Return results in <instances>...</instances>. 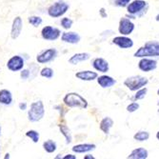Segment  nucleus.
<instances>
[{
	"label": "nucleus",
	"instance_id": "4be33fe9",
	"mask_svg": "<svg viewBox=\"0 0 159 159\" xmlns=\"http://www.w3.org/2000/svg\"><path fill=\"white\" fill-rule=\"evenodd\" d=\"M113 125V121L111 118L110 117H105L102 121L100 123V129L104 134H109L110 133V129Z\"/></svg>",
	"mask_w": 159,
	"mask_h": 159
},
{
	"label": "nucleus",
	"instance_id": "20e7f679",
	"mask_svg": "<svg viewBox=\"0 0 159 159\" xmlns=\"http://www.w3.org/2000/svg\"><path fill=\"white\" fill-rule=\"evenodd\" d=\"M70 6L68 3L63 2V1H58L53 3L49 9H48V13L51 17L53 18H58L61 17L62 16L67 12V11L69 10Z\"/></svg>",
	"mask_w": 159,
	"mask_h": 159
},
{
	"label": "nucleus",
	"instance_id": "393cba45",
	"mask_svg": "<svg viewBox=\"0 0 159 159\" xmlns=\"http://www.w3.org/2000/svg\"><path fill=\"white\" fill-rule=\"evenodd\" d=\"M40 75H41V76H43V77L48 78V79H51V78H52V76H53V70H52L51 68L46 67V68H44V69H42V70H41Z\"/></svg>",
	"mask_w": 159,
	"mask_h": 159
},
{
	"label": "nucleus",
	"instance_id": "aec40b11",
	"mask_svg": "<svg viewBox=\"0 0 159 159\" xmlns=\"http://www.w3.org/2000/svg\"><path fill=\"white\" fill-rule=\"evenodd\" d=\"M147 157H148V152L143 148H138L134 150L132 153L128 156V158H134V159H145Z\"/></svg>",
	"mask_w": 159,
	"mask_h": 159
},
{
	"label": "nucleus",
	"instance_id": "4468645a",
	"mask_svg": "<svg viewBox=\"0 0 159 159\" xmlns=\"http://www.w3.org/2000/svg\"><path fill=\"white\" fill-rule=\"evenodd\" d=\"M75 76L83 81H93L97 77V74L92 70H81L75 74Z\"/></svg>",
	"mask_w": 159,
	"mask_h": 159
},
{
	"label": "nucleus",
	"instance_id": "2eb2a0df",
	"mask_svg": "<svg viewBox=\"0 0 159 159\" xmlns=\"http://www.w3.org/2000/svg\"><path fill=\"white\" fill-rule=\"evenodd\" d=\"M93 66L96 70L101 73H106L109 70V63L103 58H95L93 62Z\"/></svg>",
	"mask_w": 159,
	"mask_h": 159
},
{
	"label": "nucleus",
	"instance_id": "1a4fd4ad",
	"mask_svg": "<svg viewBox=\"0 0 159 159\" xmlns=\"http://www.w3.org/2000/svg\"><path fill=\"white\" fill-rule=\"evenodd\" d=\"M22 29H23V21L21 19V17L17 16L14 18L12 25H11V36L12 39H16L21 32H22Z\"/></svg>",
	"mask_w": 159,
	"mask_h": 159
},
{
	"label": "nucleus",
	"instance_id": "c9c22d12",
	"mask_svg": "<svg viewBox=\"0 0 159 159\" xmlns=\"http://www.w3.org/2000/svg\"><path fill=\"white\" fill-rule=\"evenodd\" d=\"M84 158H85V159H87V158H90V159L92 158V159H93V156H92V155H90V154H89V155H87V156H85Z\"/></svg>",
	"mask_w": 159,
	"mask_h": 159
},
{
	"label": "nucleus",
	"instance_id": "ddd939ff",
	"mask_svg": "<svg viewBox=\"0 0 159 159\" xmlns=\"http://www.w3.org/2000/svg\"><path fill=\"white\" fill-rule=\"evenodd\" d=\"M146 6V2L143 0H134V2L129 4L128 6V11L129 13H137L141 10H143Z\"/></svg>",
	"mask_w": 159,
	"mask_h": 159
},
{
	"label": "nucleus",
	"instance_id": "7ed1b4c3",
	"mask_svg": "<svg viewBox=\"0 0 159 159\" xmlns=\"http://www.w3.org/2000/svg\"><path fill=\"white\" fill-rule=\"evenodd\" d=\"M45 114V108L42 101H35L31 105V108L28 111L29 120L32 122H37L43 118Z\"/></svg>",
	"mask_w": 159,
	"mask_h": 159
},
{
	"label": "nucleus",
	"instance_id": "a211bd4d",
	"mask_svg": "<svg viewBox=\"0 0 159 159\" xmlns=\"http://www.w3.org/2000/svg\"><path fill=\"white\" fill-rule=\"evenodd\" d=\"M98 84L102 87V88H110V87L113 86L115 84V81L112 77L108 76V75H102V76H99L97 79Z\"/></svg>",
	"mask_w": 159,
	"mask_h": 159
},
{
	"label": "nucleus",
	"instance_id": "f704fd0d",
	"mask_svg": "<svg viewBox=\"0 0 159 159\" xmlns=\"http://www.w3.org/2000/svg\"><path fill=\"white\" fill-rule=\"evenodd\" d=\"M19 107H20L21 110H25L26 107H27V104H26V103H20V104H19Z\"/></svg>",
	"mask_w": 159,
	"mask_h": 159
},
{
	"label": "nucleus",
	"instance_id": "412c9836",
	"mask_svg": "<svg viewBox=\"0 0 159 159\" xmlns=\"http://www.w3.org/2000/svg\"><path fill=\"white\" fill-rule=\"evenodd\" d=\"M94 148L95 145H93V144H79V145H76L73 148V151L77 153H83V152H90Z\"/></svg>",
	"mask_w": 159,
	"mask_h": 159
},
{
	"label": "nucleus",
	"instance_id": "5701e85b",
	"mask_svg": "<svg viewBox=\"0 0 159 159\" xmlns=\"http://www.w3.org/2000/svg\"><path fill=\"white\" fill-rule=\"evenodd\" d=\"M43 148H44V150L47 152L52 153V152H53L56 151L57 146H56V143L54 141H52V140H47V141L44 142V144H43Z\"/></svg>",
	"mask_w": 159,
	"mask_h": 159
},
{
	"label": "nucleus",
	"instance_id": "bb28decb",
	"mask_svg": "<svg viewBox=\"0 0 159 159\" xmlns=\"http://www.w3.org/2000/svg\"><path fill=\"white\" fill-rule=\"evenodd\" d=\"M149 133L147 132H138L136 134H134V139L137 140V141H145V140H148L149 139Z\"/></svg>",
	"mask_w": 159,
	"mask_h": 159
},
{
	"label": "nucleus",
	"instance_id": "0eeeda50",
	"mask_svg": "<svg viewBox=\"0 0 159 159\" xmlns=\"http://www.w3.org/2000/svg\"><path fill=\"white\" fill-rule=\"evenodd\" d=\"M56 55H57V52L55 49H48L46 51L41 52L36 56V61L40 64L49 63L55 58Z\"/></svg>",
	"mask_w": 159,
	"mask_h": 159
},
{
	"label": "nucleus",
	"instance_id": "cd10ccee",
	"mask_svg": "<svg viewBox=\"0 0 159 159\" xmlns=\"http://www.w3.org/2000/svg\"><path fill=\"white\" fill-rule=\"evenodd\" d=\"M29 23L31 25H33L34 27H38L41 23H42V18L40 16H31L29 17Z\"/></svg>",
	"mask_w": 159,
	"mask_h": 159
},
{
	"label": "nucleus",
	"instance_id": "6e6552de",
	"mask_svg": "<svg viewBox=\"0 0 159 159\" xmlns=\"http://www.w3.org/2000/svg\"><path fill=\"white\" fill-rule=\"evenodd\" d=\"M24 59L20 55H14L7 62V67L11 71H19L24 67Z\"/></svg>",
	"mask_w": 159,
	"mask_h": 159
},
{
	"label": "nucleus",
	"instance_id": "423d86ee",
	"mask_svg": "<svg viewBox=\"0 0 159 159\" xmlns=\"http://www.w3.org/2000/svg\"><path fill=\"white\" fill-rule=\"evenodd\" d=\"M60 31L57 28L52 27V26H46L42 29L41 35L43 39L48 40V41H53L56 40L60 36Z\"/></svg>",
	"mask_w": 159,
	"mask_h": 159
},
{
	"label": "nucleus",
	"instance_id": "58836bf2",
	"mask_svg": "<svg viewBox=\"0 0 159 159\" xmlns=\"http://www.w3.org/2000/svg\"><path fill=\"white\" fill-rule=\"evenodd\" d=\"M157 93H158V95H159V90H158V92H157Z\"/></svg>",
	"mask_w": 159,
	"mask_h": 159
},
{
	"label": "nucleus",
	"instance_id": "2f4dec72",
	"mask_svg": "<svg viewBox=\"0 0 159 159\" xmlns=\"http://www.w3.org/2000/svg\"><path fill=\"white\" fill-rule=\"evenodd\" d=\"M129 1L131 0H115V4L120 7H125L129 3Z\"/></svg>",
	"mask_w": 159,
	"mask_h": 159
},
{
	"label": "nucleus",
	"instance_id": "72a5a7b5",
	"mask_svg": "<svg viewBox=\"0 0 159 159\" xmlns=\"http://www.w3.org/2000/svg\"><path fill=\"white\" fill-rule=\"evenodd\" d=\"M63 158H64V159H75L76 157H75V155H71V154H68V155L64 156Z\"/></svg>",
	"mask_w": 159,
	"mask_h": 159
},
{
	"label": "nucleus",
	"instance_id": "ea45409f",
	"mask_svg": "<svg viewBox=\"0 0 159 159\" xmlns=\"http://www.w3.org/2000/svg\"><path fill=\"white\" fill-rule=\"evenodd\" d=\"M158 106H159V101H158ZM158 111H159V110H158Z\"/></svg>",
	"mask_w": 159,
	"mask_h": 159
},
{
	"label": "nucleus",
	"instance_id": "f257e3e1",
	"mask_svg": "<svg viewBox=\"0 0 159 159\" xmlns=\"http://www.w3.org/2000/svg\"><path fill=\"white\" fill-rule=\"evenodd\" d=\"M63 102L70 108H79V109H86L88 106L87 100L82 97L80 94L75 93H70L64 96Z\"/></svg>",
	"mask_w": 159,
	"mask_h": 159
},
{
	"label": "nucleus",
	"instance_id": "a878e982",
	"mask_svg": "<svg viewBox=\"0 0 159 159\" xmlns=\"http://www.w3.org/2000/svg\"><path fill=\"white\" fill-rule=\"evenodd\" d=\"M26 135L31 138V140L34 143H37L38 140H39V134L36 132V131H34V129H31V131H28L26 133Z\"/></svg>",
	"mask_w": 159,
	"mask_h": 159
},
{
	"label": "nucleus",
	"instance_id": "dca6fc26",
	"mask_svg": "<svg viewBox=\"0 0 159 159\" xmlns=\"http://www.w3.org/2000/svg\"><path fill=\"white\" fill-rule=\"evenodd\" d=\"M62 41L66 43H70V44H76L80 41V36L79 34L73 33V32H69V33H64L61 36Z\"/></svg>",
	"mask_w": 159,
	"mask_h": 159
},
{
	"label": "nucleus",
	"instance_id": "7c9ffc66",
	"mask_svg": "<svg viewBox=\"0 0 159 159\" xmlns=\"http://www.w3.org/2000/svg\"><path fill=\"white\" fill-rule=\"evenodd\" d=\"M138 108H139V105H138L137 103L134 102V103L129 104V105L127 107V111H129V112H134V111H135Z\"/></svg>",
	"mask_w": 159,
	"mask_h": 159
},
{
	"label": "nucleus",
	"instance_id": "e433bc0d",
	"mask_svg": "<svg viewBox=\"0 0 159 159\" xmlns=\"http://www.w3.org/2000/svg\"><path fill=\"white\" fill-rule=\"evenodd\" d=\"M156 137H157V139L159 140V132L157 133V134H156Z\"/></svg>",
	"mask_w": 159,
	"mask_h": 159
},
{
	"label": "nucleus",
	"instance_id": "f3484780",
	"mask_svg": "<svg viewBox=\"0 0 159 159\" xmlns=\"http://www.w3.org/2000/svg\"><path fill=\"white\" fill-rule=\"evenodd\" d=\"M89 58H90V54L89 53H87V52H80V53L74 54L69 59V62L70 64H73V65H76V64H78L80 62L88 60Z\"/></svg>",
	"mask_w": 159,
	"mask_h": 159
},
{
	"label": "nucleus",
	"instance_id": "9d476101",
	"mask_svg": "<svg viewBox=\"0 0 159 159\" xmlns=\"http://www.w3.org/2000/svg\"><path fill=\"white\" fill-rule=\"evenodd\" d=\"M134 29V25L132 21H129L127 18H122L119 23V33L128 35L129 34H132Z\"/></svg>",
	"mask_w": 159,
	"mask_h": 159
},
{
	"label": "nucleus",
	"instance_id": "6ab92c4d",
	"mask_svg": "<svg viewBox=\"0 0 159 159\" xmlns=\"http://www.w3.org/2000/svg\"><path fill=\"white\" fill-rule=\"evenodd\" d=\"M12 101L11 93L8 90H1L0 91V104L3 105H10Z\"/></svg>",
	"mask_w": 159,
	"mask_h": 159
},
{
	"label": "nucleus",
	"instance_id": "9b49d317",
	"mask_svg": "<svg viewBox=\"0 0 159 159\" xmlns=\"http://www.w3.org/2000/svg\"><path fill=\"white\" fill-rule=\"evenodd\" d=\"M112 42L114 44H116L118 47L122 48V49H128L131 48L134 45V42L131 38H128L126 36H117L113 38Z\"/></svg>",
	"mask_w": 159,
	"mask_h": 159
},
{
	"label": "nucleus",
	"instance_id": "c85d7f7f",
	"mask_svg": "<svg viewBox=\"0 0 159 159\" xmlns=\"http://www.w3.org/2000/svg\"><path fill=\"white\" fill-rule=\"evenodd\" d=\"M71 25H73V20L70 19L69 17H64L62 18L61 20V26L66 29V30H68V29H70L71 27Z\"/></svg>",
	"mask_w": 159,
	"mask_h": 159
},
{
	"label": "nucleus",
	"instance_id": "c756f323",
	"mask_svg": "<svg viewBox=\"0 0 159 159\" xmlns=\"http://www.w3.org/2000/svg\"><path fill=\"white\" fill-rule=\"evenodd\" d=\"M146 93H147V89H146V88H145V89L141 88V89H139V90L137 91V93H136L134 98H135V99H143L144 97H145Z\"/></svg>",
	"mask_w": 159,
	"mask_h": 159
},
{
	"label": "nucleus",
	"instance_id": "4c0bfd02",
	"mask_svg": "<svg viewBox=\"0 0 159 159\" xmlns=\"http://www.w3.org/2000/svg\"><path fill=\"white\" fill-rule=\"evenodd\" d=\"M156 21H159V14L156 16Z\"/></svg>",
	"mask_w": 159,
	"mask_h": 159
},
{
	"label": "nucleus",
	"instance_id": "473e14b6",
	"mask_svg": "<svg viewBox=\"0 0 159 159\" xmlns=\"http://www.w3.org/2000/svg\"><path fill=\"white\" fill-rule=\"evenodd\" d=\"M30 76V70H21V77L23 79H28Z\"/></svg>",
	"mask_w": 159,
	"mask_h": 159
},
{
	"label": "nucleus",
	"instance_id": "f8f14e48",
	"mask_svg": "<svg viewBox=\"0 0 159 159\" xmlns=\"http://www.w3.org/2000/svg\"><path fill=\"white\" fill-rule=\"evenodd\" d=\"M157 66L156 61L150 58H143L139 62V69L143 71H151L154 70Z\"/></svg>",
	"mask_w": 159,
	"mask_h": 159
},
{
	"label": "nucleus",
	"instance_id": "f03ea898",
	"mask_svg": "<svg viewBox=\"0 0 159 159\" xmlns=\"http://www.w3.org/2000/svg\"><path fill=\"white\" fill-rule=\"evenodd\" d=\"M135 57H146V56H159V43L151 41L140 48L135 53Z\"/></svg>",
	"mask_w": 159,
	"mask_h": 159
},
{
	"label": "nucleus",
	"instance_id": "39448f33",
	"mask_svg": "<svg viewBox=\"0 0 159 159\" xmlns=\"http://www.w3.org/2000/svg\"><path fill=\"white\" fill-rule=\"evenodd\" d=\"M124 84L131 91H137L148 84V79L146 77L136 75V76H132V77L127 78Z\"/></svg>",
	"mask_w": 159,
	"mask_h": 159
},
{
	"label": "nucleus",
	"instance_id": "b1692460",
	"mask_svg": "<svg viewBox=\"0 0 159 159\" xmlns=\"http://www.w3.org/2000/svg\"><path fill=\"white\" fill-rule=\"evenodd\" d=\"M59 129H60L61 134L66 138L67 143H70L71 142V139H73V137H71V134H70V131L69 129V128L67 126H65V125H60L59 126Z\"/></svg>",
	"mask_w": 159,
	"mask_h": 159
}]
</instances>
